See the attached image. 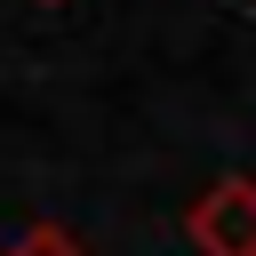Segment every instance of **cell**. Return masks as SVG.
Masks as SVG:
<instances>
[{
  "instance_id": "obj_2",
  "label": "cell",
  "mask_w": 256,
  "mask_h": 256,
  "mask_svg": "<svg viewBox=\"0 0 256 256\" xmlns=\"http://www.w3.org/2000/svg\"><path fill=\"white\" fill-rule=\"evenodd\" d=\"M8 256H80V240H72L64 224H32V232H24Z\"/></svg>"
},
{
  "instance_id": "obj_1",
  "label": "cell",
  "mask_w": 256,
  "mask_h": 256,
  "mask_svg": "<svg viewBox=\"0 0 256 256\" xmlns=\"http://www.w3.org/2000/svg\"><path fill=\"white\" fill-rule=\"evenodd\" d=\"M184 232H192L200 256H256V184H248V176L208 184V192L192 200Z\"/></svg>"
}]
</instances>
